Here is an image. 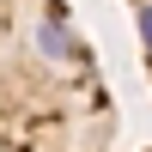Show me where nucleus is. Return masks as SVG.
Masks as SVG:
<instances>
[{"mask_svg": "<svg viewBox=\"0 0 152 152\" xmlns=\"http://www.w3.org/2000/svg\"><path fill=\"white\" fill-rule=\"evenodd\" d=\"M116 97L67 0H0V152H110Z\"/></svg>", "mask_w": 152, "mask_h": 152, "instance_id": "nucleus-1", "label": "nucleus"}, {"mask_svg": "<svg viewBox=\"0 0 152 152\" xmlns=\"http://www.w3.org/2000/svg\"><path fill=\"white\" fill-rule=\"evenodd\" d=\"M134 12V37H140V61H146V79H152V0H128Z\"/></svg>", "mask_w": 152, "mask_h": 152, "instance_id": "nucleus-2", "label": "nucleus"}]
</instances>
